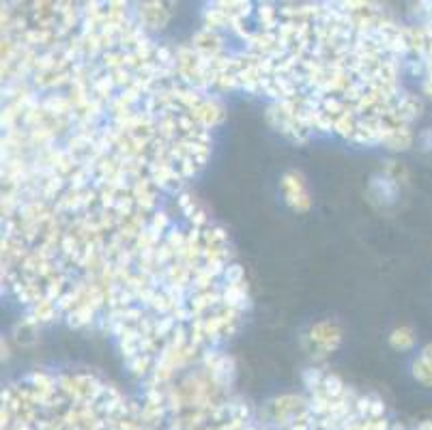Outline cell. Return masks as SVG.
Masks as SVG:
<instances>
[{
  "label": "cell",
  "instance_id": "1",
  "mask_svg": "<svg viewBox=\"0 0 432 430\" xmlns=\"http://www.w3.org/2000/svg\"><path fill=\"white\" fill-rule=\"evenodd\" d=\"M282 190H284V196H286V202L295 209V211H308L312 200H310V194L305 190V183L301 179V175L297 173H286L282 177Z\"/></svg>",
  "mask_w": 432,
  "mask_h": 430
},
{
  "label": "cell",
  "instance_id": "2",
  "mask_svg": "<svg viewBox=\"0 0 432 430\" xmlns=\"http://www.w3.org/2000/svg\"><path fill=\"white\" fill-rule=\"evenodd\" d=\"M310 340L312 344L322 351V353H329L334 351L340 340H342V332L336 322H329V320H322V322H316V325L310 330Z\"/></svg>",
  "mask_w": 432,
  "mask_h": 430
},
{
  "label": "cell",
  "instance_id": "3",
  "mask_svg": "<svg viewBox=\"0 0 432 430\" xmlns=\"http://www.w3.org/2000/svg\"><path fill=\"white\" fill-rule=\"evenodd\" d=\"M415 342V336H413V330L402 325V327H396L392 334H390V344L392 349L396 351H409Z\"/></svg>",
  "mask_w": 432,
  "mask_h": 430
},
{
  "label": "cell",
  "instance_id": "4",
  "mask_svg": "<svg viewBox=\"0 0 432 430\" xmlns=\"http://www.w3.org/2000/svg\"><path fill=\"white\" fill-rule=\"evenodd\" d=\"M413 374L421 385H428V388L432 385V366L428 361H424L421 357L413 364Z\"/></svg>",
  "mask_w": 432,
  "mask_h": 430
},
{
  "label": "cell",
  "instance_id": "5",
  "mask_svg": "<svg viewBox=\"0 0 432 430\" xmlns=\"http://www.w3.org/2000/svg\"><path fill=\"white\" fill-rule=\"evenodd\" d=\"M424 361H428L430 366H432V342L428 344V347H424V351H421V355H419Z\"/></svg>",
  "mask_w": 432,
  "mask_h": 430
}]
</instances>
